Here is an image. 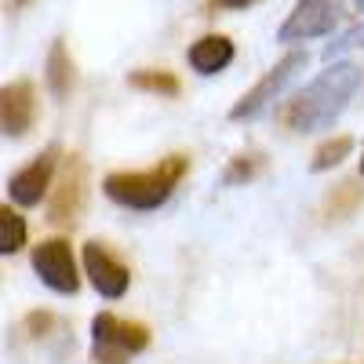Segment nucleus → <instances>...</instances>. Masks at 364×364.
Here are the masks:
<instances>
[{
    "instance_id": "nucleus-1",
    "label": "nucleus",
    "mask_w": 364,
    "mask_h": 364,
    "mask_svg": "<svg viewBox=\"0 0 364 364\" xmlns=\"http://www.w3.org/2000/svg\"><path fill=\"white\" fill-rule=\"evenodd\" d=\"M360 84H364V73L357 63H328L306 87H299L281 106V124L295 135L336 128V120L346 113Z\"/></svg>"
},
{
    "instance_id": "nucleus-2",
    "label": "nucleus",
    "mask_w": 364,
    "mask_h": 364,
    "mask_svg": "<svg viewBox=\"0 0 364 364\" xmlns=\"http://www.w3.org/2000/svg\"><path fill=\"white\" fill-rule=\"evenodd\" d=\"M190 171V157L186 154H171L164 161H157L146 171H113L102 178V193L128 208V211H157L161 204L171 200V193L178 190V182Z\"/></svg>"
},
{
    "instance_id": "nucleus-3",
    "label": "nucleus",
    "mask_w": 364,
    "mask_h": 364,
    "mask_svg": "<svg viewBox=\"0 0 364 364\" xmlns=\"http://www.w3.org/2000/svg\"><path fill=\"white\" fill-rule=\"evenodd\" d=\"M149 346V328L142 321H124L117 314L91 317V360L95 364H128Z\"/></svg>"
},
{
    "instance_id": "nucleus-4",
    "label": "nucleus",
    "mask_w": 364,
    "mask_h": 364,
    "mask_svg": "<svg viewBox=\"0 0 364 364\" xmlns=\"http://www.w3.org/2000/svg\"><path fill=\"white\" fill-rule=\"evenodd\" d=\"M87 208V161L80 154H70L58 164L55 186L48 197V223L51 226H77Z\"/></svg>"
},
{
    "instance_id": "nucleus-5",
    "label": "nucleus",
    "mask_w": 364,
    "mask_h": 364,
    "mask_svg": "<svg viewBox=\"0 0 364 364\" xmlns=\"http://www.w3.org/2000/svg\"><path fill=\"white\" fill-rule=\"evenodd\" d=\"M346 18V4L343 0H295V8L284 15L277 41L281 44H306L317 37L336 33Z\"/></svg>"
},
{
    "instance_id": "nucleus-6",
    "label": "nucleus",
    "mask_w": 364,
    "mask_h": 364,
    "mask_svg": "<svg viewBox=\"0 0 364 364\" xmlns=\"http://www.w3.org/2000/svg\"><path fill=\"white\" fill-rule=\"evenodd\" d=\"M306 63H310V55H306V51H291V55H284L277 66L262 73V80H259L255 87H248L245 95L233 102L230 120H255V117H262L273 102L281 99V91H284L302 70H306Z\"/></svg>"
},
{
    "instance_id": "nucleus-7",
    "label": "nucleus",
    "mask_w": 364,
    "mask_h": 364,
    "mask_svg": "<svg viewBox=\"0 0 364 364\" xmlns=\"http://www.w3.org/2000/svg\"><path fill=\"white\" fill-rule=\"evenodd\" d=\"M33 262V273L58 295H77L80 288V266H77V255H73V245L66 237H48L33 248L29 255Z\"/></svg>"
},
{
    "instance_id": "nucleus-8",
    "label": "nucleus",
    "mask_w": 364,
    "mask_h": 364,
    "mask_svg": "<svg viewBox=\"0 0 364 364\" xmlns=\"http://www.w3.org/2000/svg\"><path fill=\"white\" fill-rule=\"evenodd\" d=\"M58 157H63V149H58V146H48L44 154H37L22 171L11 175L8 193H11V200H15L18 208H37V204H44V197H51L58 164H63Z\"/></svg>"
},
{
    "instance_id": "nucleus-9",
    "label": "nucleus",
    "mask_w": 364,
    "mask_h": 364,
    "mask_svg": "<svg viewBox=\"0 0 364 364\" xmlns=\"http://www.w3.org/2000/svg\"><path fill=\"white\" fill-rule=\"evenodd\" d=\"M80 262H84V273L91 288H95L102 299H120L128 295V284H132V269L120 262L102 240H87L84 252H80Z\"/></svg>"
},
{
    "instance_id": "nucleus-10",
    "label": "nucleus",
    "mask_w": 364,
    "mask_h": 364,
    "mask_svg": "<svg viewBox=\"0 0 364 364\" xmlns=\"http://www.w3.org/2000/svg\"><path fill=\"white\" fill-rule=\"evenodd\" d=\"M37 87L29 80H15L4 84L0 91V128L8 139H26L37 124Z\"/></svg>"
},
{
    "instance_id": "nucleus-11",
    "label": "nucleus",
    "mask_w": 364,
    "mask_h": 364,
    "mask_svg": "<svg viewBox=\"0 0 364 364\" xmlns=\"http://www.w3.org/2000/svg\"><path fill=\"white\" fill-rule=\"evenodd\" d=\"M233 41L230 37H223V33H204L200 41H193L190 44V51H186V58H190V66L200 73V77H215V73H223L230 63H233Z\"/></svg>"
},
{
    "instance_id": "nucleus-12",
    "label": "nucleus",
    "mask_w": 364,
    "mask_h": 364,
    "mask_svg": "<svg viewBox=\"0 0 364 364\" xmlns=\"http://www.w3.org/2000/svg\"><path fill=\"white\" fill-rule=\"evenodd\" d=\"M73 80H77V70H73V58L66 51V41H55L48 51V63H44V84L51 91V99L66 102L73 91Z\"/></svg>"
},
{
    "instance_id": "nucleus-13",
    "label": "nucleus",
    "mask_w": 364,
    "mask_h": 364,
    "mask_svg": "<svg viewBox=\"0 0 364 364\" xmlns=\"http://www.w3.org/2000/svg\"><path fill=\"white\" fill-rule=\"evenodd\" d=\"M128 84L135 91H146V95H164V99H175L182 91L178 77L168 73V70H135V73H128Z\"/></svg>"
},
{
    "instance_id": "nucleus-14",
    "label": "nucleus",
    "mask_w": 364,
    "mask_h": 364,
    "mask_svg": "<svg viewBox=\"0 0 364 364\" xmlns=\"http://www.w3.org/2000/svg\"><path fill=\"white\" fill-rule=\"evenodd\" d=\"M353 154V139L350 135H331L324 139L317 149H314V161H310V171H331V168H339L346 157Z\"/></svg>"
},
{
    "instance_id": "nucleus-15",
    "label": "nucleus",
    "mask_w": 364,
    "mask_h": 364,
    "mask_svg": "<svg viewBox=\"0 0 364 364\" xmlns=\"http://www.w3.org/2000/svg\"><path fill=\"white\" fill-rule=\"evenodd\" d=\"M26 245V219L11 204L0 208V255H15Z\"/></svg>"
},
{
    "instance_id": "nucleus-16",
    "label": "nucleus",
    "mask_w": 364,
    "mask_h": 364,
    "mask_svg": "<svg viewBox=\"0 0 364 364\" xmlns=\"http://www.w3.org/2000/svg\"><path fill=\"white\" fill-rule=\"evenodd\" d=\"M262 171V157L259 154H237L230 164H226V171H223V186H245V182H252L255 175Z\"/></svg>"
},
{
    "instance_id": "nucleus-17",
    "label": "nucleus",
    "mask_w": 364,
    "mask_h": 364,
    "mask_svg": "<svg viewBox=\"0 0 364 364\" xmlns=\"http://www.w3.org/2000/svg\"><path fill=\"white\" fill-rule=\"evenodd\" d=\"M353 48H364V22H360V26H350L346 33H339L336 41H331V44L324 48V58L331 63V58H339V55H346V51H353Z\"/></svg>"
},
{
    "instance_id": "nucleus-18",
    "label": "nucleus",
    "mask_w": 364,
    "mask_h": 364,
    "mask_svg": "<svg viewBox=\"0 0 364 364\" xmlns=\"http://www.w3.org/2000/svg\"><path fill=\"white\" fill-rule=\"evenodd\" d=\"M51 328H55V317H51V314H44V310H33V314L26 317V331H29V336H33V339L48 336Z\"/></svg>"
},
{
    "instance_id": "nucleus-19",
    "label": "nucleus",
    "mask_w": 364,
    "mask_h": 364,
    "mask_svg": "<svg viewBox=\"0 0 364 364\" xmlns=\"http://www.w3.org/2000/svg\"><path fill=\"white\" fill-rule=\"evenodd\" d=\"M215 8H223V11H245V8H252V4H259V0H211Z\"/></svg>"
},
{
    "instance_id": "nucleus-20",
    "label": "nucleus",
    "mask_w": 364,
    "mask_h": 364,
    "mask_svg": "<svg viewBox=\"0 0 364 364\" xmlns=\"http://www.w3.org/2000/svg\"><path fill=\"white\" fill-rule=\"evenodd\" d=\"M353 4H357V11H360V15H364V0H353Z\"/></svg>"
},
{
    "instance_id": "nucleus-21",
    "label": "nucleus",
    "mask_w": 364,
    "mask_h": 364,
    "mask_svg": "<svg viewBox=\"0 0 364 364\" xmlns=\"http://www.w3.org/2000/svg\"><path fill=\"white\" fill-rule=\"evenodd\" d=\"M360 175H364V157H360Z\"/></svg>"
},
{
    "instance_id": "nucleus-22",
    "label": "nucleus",
    "mask_w": 364,
    "mask_h": 364,
    "mask_svg": "<svg viewBox=\"0 0 364 364\" xmlns=\"http://www.w3.org/2000/svg\"><path fill=\"white\" fill-rule=\"evenodd\" d=\"M15 4H22V0H15Z\"/></svg>"
}]
</instances>
